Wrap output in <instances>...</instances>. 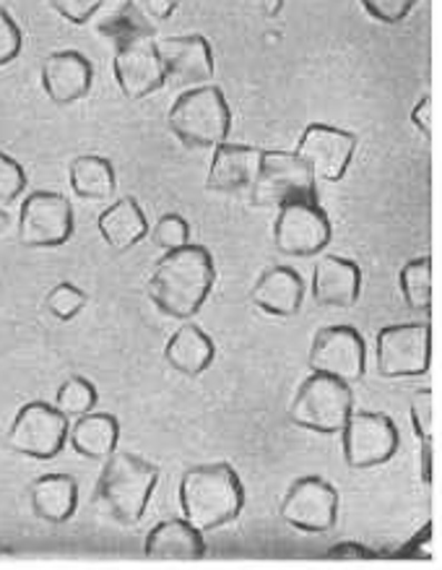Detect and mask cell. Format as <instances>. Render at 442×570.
<instances>
[{
	"label": "cell",
	"instance_id": "obj_1",
	"mask_svg": "<svg viewBox=\"0 0 442 570\" xmlns=\"http://www.w3.org/2000/svg\"><path fill=\"white\" fill-rule=\"evenodd\" d=\"M214 258L204 245H183L169 250L154 266L146 292L159 313L175 321H190L204 307L214 287Z\"/></svg>",
	"mask_w": 442,
	"mask_h": 570
},
{
	"label": "cell",
	"instance_id": "obj_2",
	"mask_svg": "<svg viewBox=\"0 0 442 570\" xmlns=\"http://www.w3.org/2000/svg\"><path fill=\"white\" fill-rule=\"evenodd\" d=\"M245 490L229 464L193 466L183 474L180 508L185 521L198 531H216L227 527L243 513Z\"/></svg>",
	"mask_w": 442,
	"mask_h": 570
},
{
	"label": "cell",
	"instance_id": "obj_3",
	"mask_svg": "<svg viewBox=\"0 0 442 570\" xmlns=\"http://www.w3.org/2000/svg\"><path fill=\"white\" fill-rule=\"evenodd\" d=\"M159 469L136 453L115 451L99 474L95 500L120 527H136L157 488Z\"/></svg>",
	"mask_w": 442,
	"mask_h": 570
},
{
	"label": "cell",
	"instance_id": "obj_4",
	"mask_svg": "<svg viewBox=\"0 0 442 570\" xmlns=\"http://www.w3.org/2000/svg\"><path fill=\"white\" fill-rule=\"evenodd\" d=\"M167 126L185 149H216L227 141L232 112L222 89H185L167 115Z\"/></svg>",
	"mask_w": 442,
	"mask_h": 570
},
{
	"label": "cell",
	"instance_id": "obj_5",
	"mask_svg": "<svg viewBox=\"0 0 442 570\" xmlns=\"http://www.w3.org/2000/svg\"><path fill=\"white\" fill-rule=\"evenodd\" d=\"M352 412V386L323 373L310 375L289 404V420L294 425L323 435L341 433Z\"/></svg>",
	"mask_w": 442,
	"mask_h": 570
},
{
	"label": "cell",
	"instance_id": "obj_6",
	"mask_svg": "<svg viewBox=\"0 0 442 570\" xmlns=\"http://www.w3.org/2000/svg\"><path fill=\"white\" fill-rule=\"evenodd\" d=\"M315 175L294 151H263L258 177L251 188L253 206L263 209H282L289 204L317 202Z\"/></svg>",
	"mask_w": 442,
	"mask_h": 570
},
{
	"label": "cell",
	"instance_id": "obj_7",
	"mask_svg": "<svg viewBox=\"0 0 442 570\" xmlns=\"http://www.w3.org/2000/svg\"><path fill=\"white\" fill-rule=\"evenodd\" d=\"M68 441V417L58 406L32 402L17 414L13 425L6 435L11 451L21 456L50 461L56 459Z\"/></svg>",
	"mask_w": 442,
	"mask_h": 570
},
{
	"label": "cell",
	"instance_id": "obj_8",
	"mask_svg": "<svg viewBox=\"0 0 442 570\" xmlns=\"http://www.w3.org/2000/svg\"><path fill=\"white\" fill-rule=\"evenodd\" d=\"M432 362L430 323H401L377 334V373L383 377L424 375Z\"/></svg>",
	"mask_w": 442,
	"mask_h": 570
},
{
	"label": "cell",
	"instance_id": "obj_9",
	"mask_svg": "<svg viewBox=\"0 0 442 570\" xmlns=\"http://www.w3.org/2000/svg\"><path fill=\"white\" fill-rule=\"evenodd\" d=\"M333 237L331 219L317 202L289 204L278 209L274 222V245L282 256L310 258L328 248Z\"/></svg>",
	"mask_w": 442,
	"mask_h": 570
},
{
	"label": "cell",
	"instance_id": "obj_10",
	"mask_svg": "<svg viewBox=\"0 0 442 570\" xmlns=\"http://www.w3.org/2000/svg\"><path fill=\"white\" fill-rule=\"evenodd\" d=\"M73 235L71 202L50 190L27 196L19 214V240L27 248H58Z\"/></svg>",
	"mask_w": 442,
	"mask_h": 570
},
{
	"label": "cell",
	"instance_id": "obj_11",
	"mask_svg": "<svg viewBox=\"0 0 442 570\" xmlns=\"http://www.w3.org/2000/svg\"><path fill=\"white\" fill-rule=\"evenodd\" d=\"M341 435H344V459L352 469L385 464L395 456L401 443L393 420L377 412H352Z\"/></svg>",
	"mask_w": 442,
	"mask_h": 570
},
{
	"label": "cell",
	"instance_id": "obj_12",
	"mask_svg": "<svg viewBox=\"0 0 442 570\" xmlns=\"http://www.w3.org/2000/svg\"><path fill=\"white\" fill-rule=\"evenodd\" d=\"M367 367V350L364 338L352 326H328L317 331L310 346V370L344 383H356L364 377Z\"/></svg>",
	"mask_w": 442,
	"mask_h": 570
},
{
	"label": "cell",
	"instance_id": "obj_13",
	"mask_svg": "<svg viewBox=\"0 0 442 570\" xmlns=\"http://www.w3.org/2000/svg\"><path fill=\"white\" fill-rule=\"evenodd\" d=\"M278 513L294 529L323 534V531H331L338 519V492L321 476H302L286 490Z\"/></svg>",
	"mask_w": 442,
	"mask_h": 570
},
{
	"label": "cell",
	"instance_id": "obj_14",
	"mask_svg": "<svg viewBox=\"0 0 442 570\" xmlns=\"http://www.w3.org/2000/svg\"><path fill=\"white\" fill-rule=\"evenodd\" d=\"M356 151V136L348 130L323 126V122H313L302 134L297 149L294 154L305 161L315 180L336 183L346 175L352 157Z\"/></svg>",
	"mask_w": 442,
	"mask_h": 570
},
{
	"label": "cell",
	"instance_id": "obj_15",
	"mask_svg": "<svg viewBox=\"0 0 442 570\" xmlns=\"http://www.w3.org/2000/svg\"><path fill=\"white\" fill-rule=\"evenodd\" d=\"M165 76L173 87H204L214 76L212 45L200 35L169 37L157 45Z\"/></svg>",
	"mask_w": 442,
	"mask_h": 570
},
{
	"label": "cell",
	"instance_id": "obj_16",
	"mask_svg": "<svg viewBox=\"0 0 442 570\" xmlns=\"http://www.w3.org/2000/svg\"><path fill=\"white\" fill-rule=\"evenodd\" d=\"M112 71L120 91L128 99H144L167 83L165 66H161L157 45L151 40H138L118 48Z\"/></svg>",
	"mask_w": 442,
	"mask_h": 570
},
{
	"label": "cell",
	"instance_id": "obj_17",
	"mask_svg": "<svg viewBox=\"0 0 442 570\" xmlns=\"http://www.w3.org/2000/svg\"><path fill=\"white\" fill-rule=\"evenodd\" d=\"M263 149L239 144H219L214 149L212 169L206 177V190L219 196H239L253 188L258 177Z\"/></svg>",
	"mask_w": 442,
	"mask_h": 570
},
{
	"label": "cell",
	"instance_id": "obj_18",
	"mask_svg": "<svg viewBox=\"0 0 442 570\" xmlns=\"http://www.w3.org/2000/svg\"><path fill=\"white\" fill-rule=\"evenodd\" d=\"M95 81L91 60L76 50L52 52L42 66V89L58 107H68L89 95Z\"/></svg>",
	"mask_w": 442,
	"mask_h": 570
},
{
	"label": "cell",
	"instance_id": "obj_19",
	"mask_svg": "<svg viewBox=\"0 0 442 570\" xmlns=\"http://www.w3.org/2000/svg\"><path fill=\"white\" fill-rule=\"evenodd\" d=\"M362 289V272L354 261L323 256L315 264L313 297L325 307H354Z\"/></svg>",
	"mask_w": 442,
	"mask_h": 570
},
{
	"label": "cell",
	"instance_id": "obj_20",
	"mask_svg": "<svg viewBox=\"0 0 442 570\" xmlns=\"http://www.w3.org/2000/svg\"><path fill=\"white\" fill-rule=\"evenodd\" d=\"M251 299L263 313L289 318V315L299 313L302 299H305V282L289 266H271L255 282Z\"/></svg>",
	"mask_w": 442,
	"mask_h": 570
},
{
	"label": "cell",
	"instance_id": "obj_21",
	"mask_svg": "<svg viewBox=\"0 0 442 570\" xmlns=\"http://www.w3.org/2000/svg\"><path fill=\"white\" fill-rule=\"evenodd\" d=\"M149 560H200L206 558L204 531L185 519H169L149 531L144 544Z\"/></svg>",
	"mask_w": 442,
	"mask_h": 570
},
{
	"label": "cell",
	"instance_id": "obj_22",
	"mask_svg": "<svg viewBox=\"0 0 442 570\" xmlns=\"http://www.w3.org/2000/svg\"><path fill=\"white\" fill-rule=\"evenodd\" d=\"M29 503L40 521L66 523L79 508V484L71 474H45L29 484Z\"/></svg>",
	"mask_w": 442,
	"mask_h": 570
},
{
	"label": "cell",
	"instance_id": "obj_23",
	"mask_svg": "<svg viewBox=\"0 0 442 570\" xmlns=\"http://www.w3.org/2000/svg\"><path fill=\"white\" fill-rule=\"evenodd\" d=\"M99 233H102L105 243L110 245L112 250L126 253L144 240L149 235V222H146V214L141 212L136 198H120L115 202L110 209L99 214Z\"/></svg>",
	"mask_w": 442,
	"mask_h": 570
},
{
	"label": "cell",
	"instance_id": "obj_24",
	"mask_svg": "<svg viewBox=\"0 0 442 570\" xmlns=\"http://www.w3.org/2000/svg\"><path fill=\"white\" fill-rule=\"evenodd\" d=\"M214 342L208 338L204 331L193 323H185L175 331V336L167 342L165 357L169 365H173L177 373L188 375V377H198L200 373H206L214 362Z\"/></svg>",
	"mask_w": 442,
	"mask_h": 570
},
{
	"label": "cell",
	"instance_id": "obj_25",
	"mask_svg": "<svg viewBox=\"0 0 442 570\" xmlns=\"http://www.w3.org/2000/svg\"><path fill=\"white\" fill-rule=\"evenodd\" d=\"M120 425L112 414H84L71 430V445L84 459L105 461L118 449Z\"/></svg>",
	"mask_w": 442,
	"mask_h": 570
},
{
	"label": "cell",
	"instance_id": "obj_26",
	"mask_svg": "<svg viewBox=\"0 0 442 570\" xmlns=\"http://www.w3.org/2000/svg\"><path fill=\"white\" fill-rule=\"evenodd\" d=\"M97 32L107 37V40L115 42V48H122V45L138 42V40H151L154 37V24L149 17L138 9L134 0H126V3L115 6L112 11H107L102 19H99Z\"/></svg>",
	"mask_w": 442,
	"mask_h": 570
},
{
	"label": "cell",
	"instance_id": "obj_27",
	"mask_svg": "<svg viewBox=\"0 0 442 570\" xmlns=\"http://www.w3.org/2000/svg\"><path fill=\"white\" fill-rule=\"evenodd\" d=\"M71 188L76 196L99 202L115 194V169L112 161L97 154H84L71 165Z\"/></svg>",
	"mask_w": 442,
	"mask_h": 570
},
{
	"label": "cell",
	"instance_id": "obj_28",
	"mask_svg": "<svg viewBox=\"0 0 442 570\" xmlns=\"http://www.w3.org/2000/svg\"><path fill=\"white\" fill-rule=\"evenodd\" d=\"M401 292L414 313L432 311V258L422 256L401 268Z\"/></svg>",
	"mask_w": 442,
	"mask_h": 570
},
{
	"label": "cell",
	"instance_id": "obj_29",
	"mask_svg": "<svg viewBox=\"0 0 442 570\" xmlns=\"http://www.w3.org/2000/svg\"><path fill=\"white\" fill-rule=\"evenodd\" d=\"M97 404V391L87 377H68V381L60 386L56 406L66 417H84L95 410Z\"/></svg>",
	"mask_w": 442,
	"mask_h": 570
},
{
	"label": "cell",
	"instance_id": "obj_30",
	"mask_svg": "<svg viewBox=\"0 0 442 570\" xmlns=\"http://www.w3.org/2000/svg\"><path fill=\"white\" fill-rule=\"evenodd\" d=\"M84 305H87V295H84V289L73 287V284L68 282L56 284V287L50 289L48 299H45L48 313L58 321H71L73 315H79L84 311Z\"/></svg>",
	"mask_w": 442,
	"mask_h": 570
},
{
	"label": "cell",
	"instance_id": "obj_31",
	"mask_svg": "<svg viewBox=\"0 0 442 570\" xmlns=\"http://www.w3.org/2000/svg\"><path fill=\"white\" fill-rule=\"evenodd\" d=\"M24 167H21L17 159H11L9 154L0 151V209H9V206L24 194Z\"/></svg>",
	"mask_w": 442,
	"mask_h": 570
},
{
	"label": "cell",
	"instance_id": "obj_32",
	"mask_svg": "<svg viewBox=\"0 0 442 570\" xmlns=\"http://www.w3.org/2000/svg\"><path fill=\"white\" fill-rule=\"evenodd\" d=\"M151 237L161 250L169 253V250H177V248H183V245L190 243V227H188V222H185L183 217H177V214H167V217H161L157 222Z\"/></svg>",
	"mask_w": 442,
	"mask_h": 570
},
{
	"label": "cell",
	"instance_id": "obj_33",
	"mask_svg": "<svg viewBox=\"0 0 442 570\" xmlns=\"http://www.w3.org/2000/svg\"><path fill=\"white\" fill-rule=\"evenodd\" d=\"M360 3L380 24H401L414 11L416 0H360Z\"/></svg>",
	"mask_w": 442,
	"mask_h": 570
},
{
	"label": "cell",
	"instance_id": "obj_34",
	"mask_svg": "<svg viewBox=\"0 0 442 570\" xmlns=\"http://www.w3.org/2000/svg\"><path fill=\"white\" fill-rule=\"evenodd\" d=\"M411 422H414V433L422 443H432L434 433V404L432 391H419L411 399Z\"/></svg>",
	"mask_w": 442,
	"mask_h": 570
},
{
	"label": "cell",
	"instance_id": "obj_35",
	"mask_svg": "<svg viewBox=\"0 0 442 570\" xmlns=\"http://www.w3.org/2000/svg\"><path fill=\"white\" fill-rule=\"evenodd\" d=\"M21 42H24V37H21L19 24L11 19L9 11L0 9V68L19 58Z\"/></svg>",
	"mask_w": 442,
	"mask_h": 570
},
{
	"label": "cell",
	"instance_id": "obj_36",
	"mask_svg": "<svg viewBox=\"0 0 442 570\" xmlns=\"http://www.w3.org/2000/svg\"><path fill=\"white\" fill-rule=\"evenodd\" d=\"M105 0H50V9L60 17L71 21V24H87L95 13L102 9Z\"/></svg>",
	"mask_w": 442,
	"mask_h": 570
},
{
	"label": "cell",
	"instance_id": "obj_37",
	"mask_svg": "<svg viewBox=\"0 0 442 570\" xmlns=\"http://www.w3.org/2000/svg\"><path fill=\"white\" fill-rule=\"evenodd\" d=\"M325 558L328 560H372V558H377V552L367 550V547L360 542H341L333 547V550H328Z\"/></svg>",
	"mask_w": 442,
	"mask_h": 570
},
{
	"label": "cell",
	"instance_id": "obj_38",
	"mask_svg": "<svg viewBox=\"0 0 442 570\" xmlns=\"http://www.w3.org/2000/svg\"><path fill=\"white\" fill-rule=\"evenodd\" d=\"M411 122H414L426 138L432 136V97L430 95H424L422 102L414 107V112H411Z\"/></svg>",
	"mask_w": 442,
	"mask_h": 570
},
{
	"label": "cell",
	"instance_id": "obj_39",
	"mask_svg": "<svg viewBox=\"0 0 442 570\" xmlns=\"http://www.w3.org/2000/svg\"><path fill=\"white\" fill-rule=\"evenodd\" d=\"M173 9H175V0H146V11L154 13L157 19L169 17Z\"/></svg>",
	"mask_w": 442,
	"mask_h": 570
},
{
	"label": "cell",
	"instance_id": "obj_40",
	"mask_svg": "<svg viewBox=\"0 0 442 570\" xmlns=\"http://www.w3.org/2000/svg\"><path fill=\"white\" fill-rule=\"evenodd\" d=\"M9 212H6V209H0V237H3L6 235V229H9Z\"/></svg>",
	"mask_w": 442,
	"mask_h": 570
}]
</instances>
